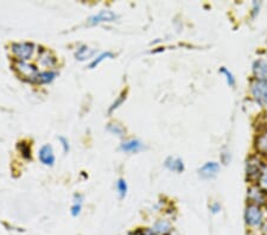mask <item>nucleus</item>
Segmentation results:
<instances>
[{"mask_svg": "<svg viewBox=\"0 0 267 235\" xmlns=\"http://www.w3.org/2000/svg\"><path fill=\"white\" fill-rule=\"evenodd\" d=\"M11 50L17 61L28 62L34 56L36 46L31 42H19V43H12Z\"/></svg>", "mask_w": 267, "mask_h": 235, "instance_id": "nucleus-1", "label": "nucleus"}, {"mask_svg": "<svg viewBox=\"0 0 267 235\" xmlns=\"http://www.w3.org/2000/svg\"><path fill=\"white\" fill-rule=\"evenodd\" d=\"M245 222L248 227L258 228L264 224V214L257 204H249L245 210Z\"/></svg>", "mask_w": 267, "mask_h": 235, "instance_id": "nucleus-2", "label": "nucleus"}, {"mask_svg": "<svg viewBox=\"0 0 267 235\" xmlns=\"http://www.w3.org/2000/svg\"><path fill=\"white\" fill-rule=\"evenodd\" d=\"M14 69L18 71V74H19L23 79L28 80L30 82H36V79H37L38 74H40V71H38V69L34 64H30L25 61L14 62Z\"/></svg>", "mask_w": 267, "mask_h": 235, "instance_id": "nucleus-3", "label": "nucleus"}, {"mask_svg": "<svg viewBox=\"0 0 267 235\" xmlns=\"http://www.w3.org/2000/svg\"><path fill=\"white\" fill-rule=\"evenodd\" d=\"M251 92L254 100L257 101L259 105L261 106L267 105V82L255 80V81L251 85Z\"/></svg>", "mask_w": 267, "mask_h": 235, "instance_id": "nucleus-4", "label": "nucleus"}, {"mask_svg": "<svg viewBox=\"0 0 267 235\" xmlns=\"http://www.w3.org/2000/svg\"><path fill=\"white\" fill-rule=\"evenodd\" d=\"M117 18H118V16L113 11L102 10V11H100L99 13L94 14V16H91L90 18H89L88 24L89 25L94 26V25H97V24H101V23H111V22H114Z\"/></svg>", "mask_w": 267, "mask_h": 235, "instance_id": "nucleus-5", "label": "nucleus"}, {"mask_svg": "<svg viewBox=\"0 0 267 235\" xmlns=\"http://www.w3.org/2000/svg\"><path fill=\"white\" fill-rule=\"evenodd\" d=\"M261 170H263V165H261L260 160L257 157H251L247 160V165H246V172H247V178L251 181L259 180Z\"/></svg>", "mask_w": 267, "mask_h": 235, "instance_id": "nucleus-6", "label": "nucleus"}, {"mask_svg": "<svg viewBox=\"0 0 267 235\" xmlns=\"http://www.w3.org/2000/svg\"><path fill=\"white\" fill-rule=\"evenodd\" d=\"M38 157H40V160L43 163L44 165L52 166L53 163H55V154H53V150H52L51 145H49V144L43 145V146L41 147Z\"/></svg>", "mask_w": 267, "mask_h": 235, "instance_id": "nucleus-7", "label": "nucleus"}, {"mask_svg": "<svg viewBox=\"0 0 267 235\" xmlns=\"http://www.w3.org/2000/svg\"><path fill=\"white\" fill-rule=\"evenodd\" d=\"M220 171V165L216 162H208L204 164L202 168H200L198 170V174L202 178H206V180H209V178L215 177L216 175L219 174Z\"/></svg>", "mask_w": 267, "mask_h": 235, "instance_id": "nucleus-8", "label": "nucleus"}, {"mask_svg": "<svg viewBox=\"0 0 267 235\" xmlns=\"http://www.w3.org/2000/svg\"><path fill=\"white\" fill-rule=\"evenodd\" d=\"M151 231L156 235H170L172 232V225L169 220L160 219L154 222Z\"/></svg>", "mask_w": 267, "mask_h": 235, "instance_id": "nucleus-9", "label": "nucleus"}, {"mask_svg": "<svg viewBox=\"0 0 267 235\" xmlns=\"http://www.w3.org/2000/svg\"><path fill=\"white\" fill-rule=\"evenodd\" d=\"M38 63L44 68H52L57 63V59L52 55V52L42 47L40 56H38Z\"/></svg>", "mask_w": 267, "mask_h": 235, "instance_id": "nucleus-10", "label": "nucleus"}, {"mask_svg": "<svg viewBox=\"0 0 267 235\" xmlns=\"http://www.w3.org/2000/svg\"><path fill=\"white\" fill-rule=\"evenodd\" d=\"M253 73L255 79L259 81L267 82V62L264 59H258L253 64Z\"/></svg>", "mask_w": 267, "mask_h": 235, "instance_id": "nucleus-11", "label": "nucleus"}, {"mask_svg": "<svg viewBox=\"0 0 267 235\" xmlns=\"http://www.w3.org/2000/svg\"><path fill=\"white\" fill-rule=\"evenodd\" d=\"M142 147H144V145L139 141H136V139H130V141H124L123 144L120 145V150L126 153L139 152V151L142 150Z\"/></svg>", "mask_w": 267, "mask_h": 235, "instance_id": "nucleus-12", "label": "nucleus"}, {"mask_svg": "<svg viewBox=\"0 0 267 235\" xmlns=\"http://www.w3.org/2000/svg\"><path fill=\"white\" fill-rule=\"evenodd\" d=\"M248 198L253 202L252 204H257V206H260V204H264L266 202L264 190H261L260 188H255V187L248 190Z\"/></svg>", "mask_w": 267, "mask_h": 235, "instance_id": "nucleus-13", "label": "nucleus"}, {"mask_svg": "<svg viewBox=\"0 0 267 235\" xmlns=\"http://www.w3.org/2000/svg\"><path fill=\"white\" fill-rule=\"evenodd\" d=\"M165 166L169 169V170L177 172V174H180V172L184 171V163L183 160L178 157H169L165 160Z\"/></svg>", "mask_w": 267, "mask_h": 235, "instance_id": "nucleus-14", "label": "nucleus"}, {"mask_svg": "<svg viewBox=\"0 0 267 235\" xmlns=\"http://www.w3.org/2000/svg\"><path fill=\"white\" fill-rule=\"evenodd\" d=\"M255 148L260 153L267 154V130L259 133V136L255 139Z\"/></svg>", "mask_w": 267, "mask_h": 235, "instance_id": "nucleus-15", "label": "nucleus"}, {"mask_svg": "<svg viewBox=\"0 0 267 235\" xmlns=\"http://www.w3.org/2000/svg\"><path fill=\"white\" fill-rule=\"evenodd\" d=\"M57 76V73L56 71L51 70H45V71H41L38 74L37 79H36V83H40V85H47V83H51L55 77Z\"/></svg>", "mask_w": 267, "mask_h": 235, "instance_id": "nucleus-16", "label": "nucleus"}, {"mask_svg": "<svg viewBox=\"0 0 267 235\" xmlns=\"http://www.w3.org/2000/svg\"><path fill=\"white\" fill-rule=\"evenodd\" d=\"M96 52V50L90 49V47L87 46H81L77 49V51L75 52V57L79 61H86V59L91 58V56Z\"/></svg>", "mask_w": 267, "mask_h": 235, "instance_id": "nucleus-17", "label": "nucleus"}, {"mask_svg": "<svg viewBox=\"0 0 267 235\" xmlns=\"http://www.w3.org/2000/svg\"><path fill=\"white\" fill-rule=\"evenodd\" d=\"M82 203H83V196L80 195V194L75 195V197H74V203H73V206H71V209H70L71 215H73L74 218L79 216L80 213H81Z\"/></svg>", "mask_w": 267, "mask_h": 235, "instance_id": "nucleus-18", "label": "nucleus"}, {"mask_svg": "<svg viewBox=\"0 0 267 235\" xmlns=\"http://www.w3.org/2000/svg\"><path fill=\"white\" fill-rule=\"evenodd\" d=\"M113 57H114V55H113L111 51L102 52L101 55L97 56V57H95L93 61H91V63L89 64V69H94V68H96L102 61H105V59L107 58H113Z\"/></svg>", "mask_w": 267, "mask_h": 235, "instance_id": "nucleus-19", "label": "nucleus"}, {"mask_svg": "<svg viewBox=\"0 0 267 235\" xmlns=\"http://www.w3.org/2000/svg\"><path fill=\"white\" fill-rule=\"evenodd\" d=\"M18 148H19L20 153H22V156L24 157V158L31 159V147H30V145L28 144V142L20 141L19 144H18Z\"/></svg>", "mask_w": 267, "mask_h": 235, "instance_id": "nucleus-20", "label": "nucleus"}, {"mask_svg": "<svg viewBox=\"0 0 267 235\" xmlns=\"http://www.w3.org/2000/svg\"><path fill=\"white\" fill-rule=\"evenodd\" d=\"M107 131H109V132L113 133V135H117L119 137H124L125 135V129L119 124H108V126H107Z\"/></svg>", "mask_w": 267, "mask_h": 235, "instance_id": "nucleus-21", "label": "nucleus"}, {"mask_svg": "<svg viewBox=\"0 0 267 235\" xmlns=\"http://www.w3.org/2000/svg\"><path fill=\"white\" fill-rule=\"evenodd\" d=\"M259 188L264 191H267V165L263 166V170H261L260 177H259Z\"/></svg>", "mask_w": 267, "mask_h": 235, "instance_id": "nucleus-22", "label": "nucleus"}, {"mask_svg": "<svg viewBox=\"0 0 267 235\" xmlns=\"http://www.w3.org/2000/svg\"><path fill=\"white\" fill-rule=\"evenodd\" d=\"M117 190H118L119 196H120V198H124L127 194V183H126V181L123 180V178H120V180H119L117 182Z\"/></svg>", "mask_w": 267, "mask_h": 235, "instance_id": "nucleus-23", "label": "nucleus"}, {"mask_svg": "<svg viewBox=\"0 0 267 235\" xmlns=\"http://www.w3.org/2000/svg\"><path fill=\"white\" fill-rule=\"evenodd\" d=\"M125 99H126V92H124V93L123 94H121L120 95V96H119L118 97V99L117 100H115L114 101V102H113L112 103V106L111 107H109V108H108V114L109 115H111L112 114V113L113 112H114L115 111V109H117L118 108V107L119 106H120L121 105V103H123L124 102V100Z\"/></svg>", "mask_w": 267, "mask_h": 235, "instance_id": "nucleus-24", "label": "nucleus"}, {"mask_svg": "<svg viewBox=\"0 0 267 235\" xmlns=\"http://www.w3.org/2000/svg\"><path fill=\"white\" fill-rule=\"evenodd\" d=\"M220 73L223 74V75L225 76V80H227V83L229 85V87H234V86H235V79H234L233 74H231L229 70L225 69V68L223 67V68H221Z\"/></svg>", "mask_w": 267, "mask_h": 235, "instance_id": "nucleus-25", "label": "nucleus"}, {"mask_svg": "<svg viewBox=\"0 0 267 235\" xmlns=\"http://www.w3.org/2000/svg\"><path fill=\"white\" fill-rule=\"evenodd\" d=\"M129 235H156V234L151 231V228L150 230H146V228H138V230L131 232Z\"/></svg>", "mask_w": 267, "mask_h": 235, "instance_id": "nucleus-26", "label": "nucleus"}, {"mask_svg": "<svg viewBox=\"0 0 267 235\" xmlns=\"http://www.w3.org/2000/svg\"><path fill=\"white\" fill-rule=\"evenodd\" d=\"M58 141L62 142V146H63V152L68 153L69 152V141H68L67 138H64V137H58Z\"/></svg>", "mask_w": 267, "mask_h": 235, "instance_id": "nucleus-27", "label": "nucleus"}, {"mask_svg": "<svg viewBox=\"0 0 267 235\" xmlns=\"http://www.w3.org/2000/svg\"><path fill=\"white\" fill-rule=\"evenodd\" d=\"M220 209H221V207H220L219 203H214V204H212V206H210V210H212V213H214V214L219 213Z\"/></svg>", "mask_w": 267, "mask_h": 235, "instance_id": "nucleus-28", "label": "nucleus"}, {"mask_svg": "<svg viewBox=\"0 0 267 235\" xmlns=\"http://www.w3.org/2000/svg\"><path fill=\"white\" fill-rule=\"evenodd\" d=\"M261 235H267V220L261 226Z\"/></svg>", "mask_w": 267, "mask_h": 235, "instance_id": "nucleus-29", "label": "nucleus"}, {"mask_svg": "<svg viewBox=\"0 0 267 235\" xmlns=\"http://www.w3.org/2000/svg\"><path fill=\"white\" fill-rule=\"evenodd\" d=\"M247 235H249V234H247Z\"/></svg>", "mask_w": 267, "mask_h": 235, "instance_id": "nucleus-30", "label": "nucleus"}]
</instances>
